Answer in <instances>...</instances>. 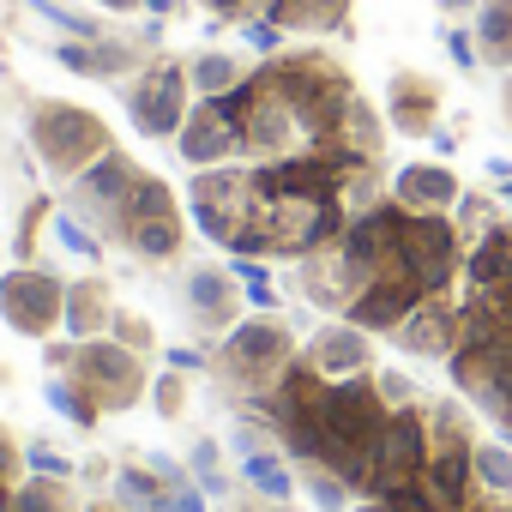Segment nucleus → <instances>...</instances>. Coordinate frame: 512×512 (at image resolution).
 I'll use <instances>...</instances> for the list:
<instances>
[{
    "mask_svg": "<svg viewBox=\"0 0 512 512\" xmlns=\"http://www.w3.org/2000/svg\"><path fill=\"white\" fill-rule=\"evenodd\" d=\"M253 482L272 488V494H284V470H278V464H266V458H253Z\"/></svg>",
    "mask_w": 512,
    "mask_h": 512,
    "instance_id": "f257e3e1",
    "label": "nucleus"
}]
</instances>
